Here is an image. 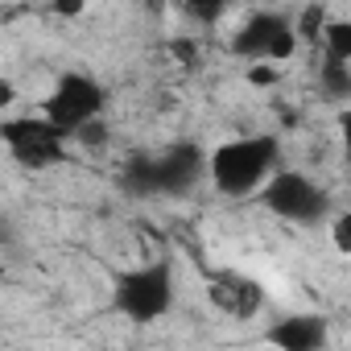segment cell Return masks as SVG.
<instances>
[{"label": "cell", "instance_id": "6da1fadb", "mask_svg": "<svg viewBox=\"0 0 351 351\" xmlns=\"http://www.w3.org/2000/svg\"><path fill=\"white\" fill-rule=\"evenodd\" d=\"M211 157H203L199 145L191 141H178L161 153H136L124 161V173H120V186L128 195H141V199H153V195H186L207 169Z\"/></svg>", "mask_w": 351, "mask_h": 351}, {"label": "cell", "instance_id": "7a4b0ae2", "mask_svg": "<svg viewBox=\"0 0 351 351\" xmlns=\"http://www.w3.org/2000/svg\"><path fill=\"white\" fill-rule=\"evenodd\" d=\"M277 161H281L277 136H236V141H223L219 149H211L207 173L219 195L248 199L277 173Z\"/></svg>", "mask_w": 351, "mask_h": 351}, {"label": "cell", "instance_id": "3957f363", "mask_svg": "<svg viewBox=\"0 0 351 351\" xmlns=\"http://www.w3.org/2000/svg\"><path fill=\"white\" fill-rule=\"evenodd\" d=\"M173 298H178V277H173L169 256L136 265V269H128L112 281V306H116V314H124L132 322L165 318L173 310Z\"/></svg>", "mask_w": 351, "mask_h": 351}, {"label": "cell", "instance_id": "277c9868", "mask_svg": "<svg viewBox=\"0 0 351 351\" xmlns=\"http://www.w3.org/2000/svg\"><path fill=\"white\" fill-rule=\"evenodd\" d=\"M261 203L277 219H289V223H302V228L322 223L330 215V195L310 178V173H298V169H277L261 186Z\"/></svg>", "mask_w": 351, "mask_h": 351}, {"label": "cell", "instance_id": "5b68a950", "mask_svg": "<svg viewBox=\"0 0 351 351\" xmlns=\"http://www.w3.org/2000/svg\"><path fill=\"white\" fill-rule=\"evenodd\" d=\"M0 141H5L9 157L25 169H50L66 161V132L50 116H13L0 124Z\"/></svg>", "mask_w": 351, "mask_h": 351}, {"label": "cell", "instance_id": "8992f818", "mask_svg": "<svg viewBox=\"0 0 351 351\" xmlns=\"http://www.w3.org/2000/svg\"><path fill=\"white\" fill-rule=\"evenodd\" d=\"M104 108H108V91H104L91 75H83V71H66V75L54 83V91L42 99V116H50L71 141H75V132H79L83 124L99 120Z\"/></svg>", "mask_w": 351, "mask_h": 351}, {"label": "cell", "instance_id": "52a82bcc", "mask_svg": "<svg viewBox=\"0 0 351 351\" xmlns=\"http://www.w3.org/2000/svg\"><path fill=\"white\" fill-rule=\"evenodd\" d=\"M298 50V25L281 13H252L232 38V54L244 62H285Z\"/></svg>", "mask_w": 351, "mask_h": 351}, {"label": "cell", "instance_id": "ba28073f", "mask_svg": "<svg viewBox=\"0 0 351 351\" xmlns=\"http://www.w3.org/2000/svg\"><path fill=\"white\" fill-rule=\"evenodd\" d=\"M207 298H211V306H215L219 314H228V318H236V322L256 318V314L265 310V289H261V281H252V277L240 273V269H215V273H207Z\"/></svg>", "mask_w": 351, "mask_h": 351}, {"label": "cell", "instance_id": "9c48e42d", "mask_svg": "<svg viewBox=\"0 0 351 351\" xmlns=\"http://www.w3.org/2000/svg\"><path fill=\"white\" fill-rule=\"evenodd\" d=\"M265 339L281 351H318L330 339V326L322 314H289L265 330Z\"/></svg>", "mask_w": 351, "mask_h": 351}, {"label": "cell", "instance_id": "30bf717a", "mask_svg": "<svg viewBox=\"0 0 351 351\" xmlns=\"http://www.w3.org/2000/svg\"><path fill=\"white\" fill-rule=\"evenodd\" d=\"M318 83H322V99H351V62H335V58H322V71H318Z\"/></svg>", "mask_w": 351, "mask_h": 351}, {"label": "cell", "instance_id": "8fae6325", "mask_svg": "<svg viewBox=\"0 0 351 351\" xmlns=\"http://www.w3.org/2000/svg\"><path fill=\"white\" fill-rule=\"evenodd\" d=\"M322 58H335V62H351V21L347 17H330L326 29H322Z\"/></svg>", "mask_w": 351, "mask_h": 351}, {"label": "cell", "instance_id": "7c38bea8", "mask_svg": "<svg viewBox=\"0 0 351 351\" xmlns=\"http://www.w3.org/2000/svg\"><path fill=\"white\" fill-rule=\"evenodd\" d=\"M326 21H330V13L314 0V5H306V9L298 13V21H293V25H298V38H306V42H322Z\"/></svg>", "mask_w": 351, "mask_h": 351}, {"label": "cell", "instance_id": "4fadbf2b", "mask_svg": "<svg viewBox=\"0 0 351 351\" xmlns=\"http://www.w3.org/2000/svg\"><path fill=\"white\" fill-rule=\"evenodd\" d=\"M186 17H195V21H203V25H215L223 13H228V5L232 0H173Z\"/></svg>", "mask_w": 351, "mask_h": 351}, {"label": "cell", "instance_id": "5bb4252c", "mask_svg": "<svg viewBox=\"0 0 351 351\" xmlns=\"http://www.w3.org/2000/svg\"><path fill=\"white\" fill-rule=\"evenodd\" d=\"M330 240H335V248H339L343 256H351V211H343V215L330 223Z\"/></svg>", "mask_w": 351, "mask_h": 351}, {"label": "cell", "instance_id": "9a60e30c", "mask_svg": "<svg viewBox=\"0 0 351 351\" xmlns=\"http://www.w3.org/2000/svg\"><path fill=\"white\" fill-rule=\"evenodd\" d=\"M75 141H79V145H108V124H104V116L91 120V124H83V128L75 132Z\"/></svg>", "mask_w": 351, "mask_h": 351}, {"label": "cell", "instance_id": "2e32d148", "mask_svg": "<svg viewBox=\"0 0 351 351\" xmlns=\"http://www.w3.org/2000/svg\"><path fill=\"white\" fill-rule=\"evenodd\" d=\"M83 9H87V0H50V13L54 17H66V21H75Z\"/></svg>", "mask_w": 351, "mask_h": 351}, {"label": "cell", "instance_id": "e0dca14e", "mask_svg": "<svg viewBox=\"0 0 351 351\" xmlns=\"http://www.w3.org/2000/svg\"><path fill=\"white\" fill-rule=\"evenodd\" d=\"M248 79H252L256 87H265V83H277V71H273V62H252V66H248Z\"/></svg>", "mask_w": 351, "mask_h": 351}, {"label": "cell", "instance_id": "ac0fdd59", "mask_svg": "<svg viewBox=\"0 0 351 351\" xmlns=\"http://www.w3.org/2000/svg\"><path fill=\"white\" fill-rule=\"evenodd\" d=\"M339 136H343V153H347V161H351V108L339 116Z\"/></svg>", "mask_w": 351, "mask_h": 351}]
</instances>
